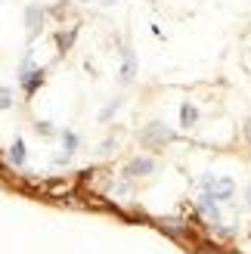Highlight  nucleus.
Returning <instances> with one entry per match:
<instances>
[{
    "mask_svg": "<svg viewBox=\"0 0 251 254\" xmlns=\"http://www.w3.org/2000/svg\"><path fill=\"white\" fill-rule=\"evenodd\" d=\"M22 28H25V44L34 47V41L47 28V6H41V3H28V6H25L22 9Z\"/></svg>",
    "mask_w": 251,
    "mask_h": 254,
    "instance_id": "nucleus-1",
    "label": "nucleus"
},
{
    "mask_svg": "<svg viewBox=\"0 0 251 254\" xmlns=\"http://www.w3.org/2000/svg\"><path fill=\"white\" fill-rule=\"evenodd\" d=\"M198 183H202V189H205V192H211L217 201H230V198L236 195V183L230 180V177H214V174H205Z\"/></svg>",
    "mask_w": 251,
    "mask_h": 254,
    "instance_id": "nucleus-2",
    "label": "nucleus"
},
{
    "mask_svg": "<svg viewBox=\"0 0 251 254\" xmlns=\"http://www.w3.org/2000/svg\"><path fill=\"white\" fill-rule=\"evenodd\" d=\"M198 214H202L208 223H214V226L223 220V217H220V201L211 195V192H205V189L198 192Z\"/></svg>",
    "mask_w": 251,
    "mask_h": 254,
    "instance_id": "nucleus-3",
    "label": "nucleus"
},
{
    "mask_svg": "<svg viewBox=\"0 0 251 254\" xmlns=\"http://www.w3.org/2000/svg\"><path fill=\"white\" fill-rule=\"evenodd\" d=\"M143 139H146V143H168V139H174V130L165 121H152L143 130Z\"/></svg>",
    "mask_w": 251,
    "mask_h": 254,
    "instance_id": "nucleus-4",
    "label": "nucleus"
},
{
    "mask_svg": "<svg viewBox=\"0 0 251 254\" xmlns=\"http://www.w3.org/2000/svg\"><path fill=\"white\" fill-rule=\"evenodd\" d=\"M78 25H71V28H59L56 31V53L59 56H65V53H71V47H74V41H78Z\"/></svg>",
    "mask_w": 251,
    "mask_h": 254,
    "instance_id": "nucleus-5",
    "label": "nucleus"
},
{
    "mask_svg": "<svg viewBox=\"0 0 251 254\" xmlns=\"http://www.w3.org/2000/svg\"><path fill=\"white\" fill-rule=\"evenodd\" d=\"M136 78V56L130 47H121V84H130Z\"/></svg>",
    "mask_w": 251,
    "mask_h": 254,
    "instance_id": "nucleus-6",
    "label": "nucleus"
},
{
    "mask_svg": "<svg viewBox=\"0 0 251 254\" xmlns=\"http://www.w3.org/2000/svg\"><path fill=\"white\" fill-rule=\"evenodd\" d=\"M152 171H155V161L149 155H140V158H133L127 168H124V177H149Z\"/></svg>",
    "mask_w": 251,
    "mask_h": 254,
    "instance_id": "nucleus-7",
    "label": "nucleus"
},
{
    "mask_svg": "<svg viewBox=\"0 0 251 254\" xmlns=\"http://www.w3.org/2000/svg\"><path fill=\"white\" fill-rule=\"evenodd\" d=\"M195 124H198V109L192 103H183L180 106V127L189 130V127H195Z\"/></svg>",
    "mask_w": 251,
    "mask_h": 254,
    "instance_id": "nucleus-8",
    "label": "nucleus"
},
{
    "mask_svg": "<svg viewBox=\"0 0 251 254\" xmlns=\"http://www.w3.org/2000/svg\"><path fill=\"white\" fill-rule=\"evenodd\" d=\"M121 103H124V99H121V96H115V99H109V103L103 106V112H99V121H103V124H106V121H109V118H112V115H115V112L121 109Z\"/></svg>",
    "mask_w": 251,
    "mask_h": 254,
    "instance_id": "nucleus-9",
    "label": "nucleus"
},
{
    "mask_svg": "<svg viewBox=\"0 0 251 254\" xmlns=\"http://www.w3.org/2000/svg\"><path fill=\"white\" fill-rule=\"evenodd\" d=\"M245 139H248V143H251V121L245 124Z\"/></svg>",
    "mask_w": 251,
    "mask_h": 254,
    "instance_id": "nucleus-10",
    "label": "nucleus"
},
{
    "mask_svg": "<svg viewBox=\"0 0 251 254\" xmlns=\"http://www.w3.org/2000/svg\"><path fill=\"white\" fill-rule=\"evenodd\" d=\"M248 201H251V189H248Z\"/></svg>",
    "mask_w": 251,
    "mask_h": 254,
    "instance_id": "nucleus-11",
    "label": "nucleus"
}]
</instances>
